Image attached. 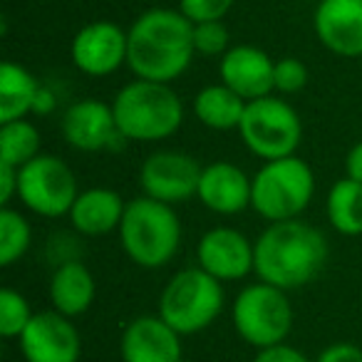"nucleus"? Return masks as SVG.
<instances>
[{
  "label": "nucleus",
  "mask_w": 362,
  "mask_h": 362,
  "mask_svg": "<svg viewBox=\"0 0 362 362\" xmlns=\"http://www.w3.org/2000/svg\"><path fill=\"white\" fill-rule=\"evenodd\" d=\"M233 330L256 350L283 345L293 330V305L288 291L271 283H251L236 296L231 308Z\"/></svg>",
  "instance_id": "7"
},
{
  "label": "nucleus",
  "mask_w": 362,
  "mask_h": 362,
  "mask_svg": "<svg viewBox=\"0 0 362 362\" xmlns=\"http://www.w3.org/2000/svg\"><path fill=\"white\" fill-rule=\"evenodd\" d=\"M325 216L340 236H362V184L347 176L335 181L325 197Z\"/></svg>",
  "instance_id": "23"
},
{
  "label": "nucleus",
  "mask_w": 362,
  "mask_h": 362,
  "mask_svg": "<svg viewBox=\"0 0 362 362\" xmlns=\"http://www.w3.org/2000/svg\"><path fill=\"white\" fill-rule=\"evenodd\" d=\"M238 134L253 156L276 161L296 156L303 141V122L291 102L281 95H268L248 102Z\"/></svg>",
  "instance_id": "8"
},
{
  "label": "nucleus",
  "mask_w": 362,
  "mask_h": 362,
  "mask_svg": "<svg viewBox=\"0 0 362 362\" xmlns=\"http://www.w3.org/2000/svg\"><path fill=\"white\" fill-rule=\"evenodd\" d=\"M317 42L337 57H362V0H320L313 13Z\"/></svg>",
  "instance_id": "15"
},
{
  "label": "nucleus",
  "mask_w": 362,
  "mask_h": 362,
  "mask_svg": "<svg viewBox=\"0 0 362 362\" xmlns=\"http://www.w3.org/2000/svg\"><path fill=\"white\" fill-rule=\"evenodd\" d=\"M80 197L75 171L55 154H40L18 174V199L28 211L42 218L67 216Z\"/></svg>",
  "instance_id": "9"
},
{
  "label": "nucleus",
  "mask_w": 362,
  "mask_h": 362,
  "mask_svg": "<svg viewBox=\"0 0 362 362\" xmlns=\"http://www.w3.org/2000/svg\"><path fill=\"white\" fill-rule=\"evenodd\" d=\"M199 268L221 283H233L253 273L256 243L231 226L209 228L197 246Z\"/></svg>",
  "instance_id": "14"
},
{
  "label": "nucleus",
  "mask_w": 362,
  "mask_h": 362,
  "mask_svg": "<svg viewBox=\"0 0 362 362\" xmlns=\"http://www.w3.org/2000/svg\"><path fill=\"white\" fill-rule=\"evenodd\" d=\"M223 303V283L194 266L169 278L159 296V315L184 337L211 327L221 315Z\"/></svg>",
  "instance_id": "6"
},
{
  "label": "nucleus",
  "mask_w": 362,
  "mask_h": 362,
  "mask_svg": "<svg viewBox=\"0 0 362 362\" xmlns=\"http://www.w3.org/2000/svg\"><path fill=\"white\" fill-rule=\"evenodd\" d=\"M47 296H50L52 310L62 313L67 317H80L85 315L92 308L97 298V281L92 276V271L85 263L77 258V261H67L55 266L50 278V288H47Z\"/></svg>",
  "instance_id": "20"
},
{
  "label": "nucleus",
  "mask_w": 362,
  "mask_h": 362,
  "mask_svg": "<svg viewBox=\"0 0 362 362\" xmlns=\"http://www.w3.org/2000/svg\"><path fill=\"white\" fill-rule=\"evenodd\" d=\"M181 362H192V360H181Z\"/></svg>",
  "instance_id": "35"
},
{
  "label": "nucleus",
  "mask_w": 362,
  "mask_h": 362,
  "mask_svg": "<svg viewBox=\"0 0 362 362\" xmlns=\"http://www.w3.org/2000/svg\"><path fill=\"white\" fill-rule=\"evenodd\" d=\"M112 110L127 141H164L184 124V102L164 82H127L112 100Z\"/></svg>",
  "instance_id": "3"
},
{
  "label": "nucleus",
  "mask_w": 362,
  "mask_h": 362,
  "mask_svg": "<svg viewBox=\"0 0 362 362\" xmlns=\"http://www.w3.org/2000/svg\"><path fill=\"white\" fill-rule=\"evenodd\" d=\"M313 362H362V350L355 342H332Z\"/></svg>",
  "instance_id": "30"
},
{
  "label": "nucleus",
  "mask_w": 362,
  "mask_h": 362,
  "mask_svg": "<svg viewBox=\"0 0 362 362\" xmlns=\"http://www.w3.org/2000/svg\"><path fill=\"white\" fill-rule=\"evenodd\" d=\"M204 166L187 151L159 149L144 159L139 169V184L144 197L169 206H179L197 197Z\"/></svg>",
  "instance_id": "10"
},
{
  "label": "nucleus",
  "mask_w": 362,
  "mask_h": 362,
  "mask_svg": "<svg viewBox=\"0 0 362 362\" xmlns=\"http://www.w3.org/2000/svg\"><path fill=\"white\" fill-rule=\"evenodd\" d=\"M33 246V226L21 211L11 206L0 209V266L11 268Z\"/></svg>",
  "instance_id": "25"
},
{
  "label": "nucleus",
  "mask_w": 362,
  "mask_h": 362,
  "mask_svg": "<svg viewBox=\"0 0 362 362\" xmlns=\"http://www.w3.org/2000/svg\"><path fill=\"white\" fill-rule=\"evenodd\" d=\"M253 362H313L308 360L305 355H303L298 347L288 345V342H283V345H276V347H266V350H258L256 357H253Z\"/></svg>",
  "instance_id": "31"
},
{
  "label": "nucleus",
  "mask_w": 362,
  "mask_h": 362,
  "mask_svg": "<svg viewBox=\"0 0 362 362\" xmlns=\"http://www.w3.org/2000/svg\"><path fill=\"white\" fill-rule=\"evenodd\" d=\"M273 67L276 60L256 45H231V50L218 62V75L226 87H231L246 102L273 95Z\"/></svg>",
  "instance_id": "18"
},
{
  "label": "nucleus",
  "mask_w": 362,
  "mask_h": 362,
  "mask_svg": "<svg viewBox=\"0 0 362 362\" xmlns=\"http://www.w3.org/2000/svg\"><path fill=\"white\" fill-rule=\"evenodd\" d=\"M345 176L352 181H357V184H362V139L357 141V144L350 146V151H347L345 156Z\"/></svg>",
  "instance_id": "33"
},
{
  "label": "nucleus",
  "mask_w": 362,
  "mask_h": 362,
  "mask_svg": "<svg viewBox=\"0 0 362 362\" xmlns=\"http://www.w3.org/2000/svg\"><path fill=\"white\" fill-rule=\"evenodd\" d=\"M124 209L127 202L115 189L92 187L80 192V197L75 199L67 218H70V226L77 236L97 238V236H107L112 231H119Z\"/></svg>",
  "instance_id": "19"
},
{
  "label": "nucleus",
  "mask_w": 362,
  "mask_h": 362,
  "mask_svg": "<svg viewBox=\"0 0 362 362\" xmlns=\"http://www.w3.org/2000/svg\"><path fill=\"white\" fill-rule=\"evenodd\" d=\"M18 342L25 362H80L82 355L80 330L57 310L35 313Z\"/></svg>",
  "instance_id": "13"
},
{
  "label": "nucleus",
  "mask_w": 362,
  "mask_h": 362,
  "mask_svg": "<svg viewBox=\"0 0 362 362\" xmlns=\"http://www.w3.org/2000/svg\"><path fill=\"white\" fill-rule=\"evenodd\" d=\"M246 105L248 102L243 97H238L231 87L218 82V85H209L197 92V97H194V115H197V119L206 129L231 132L241 127Z\"/></svg>",
  "instance_id": "22"
},
{
  "label": "nucleus",
  "mask_w": 362,
  "mask_h": 362,
  "mask_svg": "<svg viewBox=\"0 0 362 362\" xmlns=\"http://www.w3.org/2000/svg\"><path fill=\"white\" fill-rule=\"evenodd\" d=\"M33 308L28 298L16 288H3L0 291V335L6 340H16L25 332L33 320Z\"/></svg>",
  "instance_id": "26"
},
{
  "label": "nucleus",
  "mask_w": 362,
  "mask_h": 362,
  "mask_svg": "<svg viewBox=\"0 0 362 362\" xmlns=\"http://www.w3.org/2000/svg\"><path fill=\"white\" fill-rule=\"evenodd\" d=\"M42 82L28 67L6 60L0 65V124L16 119H28L35 107Z\"/></svg>",
  "instance_id": "21"
},
{
  "label": "nucleus",
  "mask_w": 362,
  "mask_h": 362,
  "mask_svg": "<svg viewBox=\"0 0 362 362\" xmlns=\"http://www.w3.org/2000/svg\"><path fill=\"white\" fill-rule=\"evenodd\" d=\"M127 67L136 80L171 85L192 67L194 23L171 8H151L141 13L127 30Z\"/></svg>",
  "instance_id": "1"
},
{
  "label": "nucleus",
  "mask_w": 362,
  "mask_h": 362,
  "mask_svg": "<svg viewBox=\"0 0 362 362\" xmlns=\"http://www.w3.org/2000/svg\"><path fill=\"white\" fill-rule=\"evenodd\" d=\"M253 179L231 161H211L204 166L197 199L218 216H236L251 209Z\"/></svg>",
  "instance_id": "17"
},
{
  "label": "nucleus",
  "mask_w": 362,
  "mask_h": 362,
  "mask_svg": "<svg viewBox=\"0 0 362 362\" xmlns=\"http://www.w3.org/2000/svg\"><path fill=\"white\" fill-rule=\"evenodd\" d=\"M233 3L236 0H179L176 11H181V16L189 18L194 25H199V23L223 21L233 8Z\"/></svg>",
  "instance_id": "29"
},
{
  "label": "nucleus",
  "mask_w": 362,
  "mask_h": 362,
  "mask_svg": "<svg viewBox=\"0 0 362 362\" xmlns=\"http://www.w3.org/2000/svg\"><path fill=\"white\" fill-rule=\"evenodd\" d=\"M253 243H256L253 273L258 281L271 283L281 291H296L315 281L330 253L325 236L300 218L268 223L266 231Z\"/></svg>",
  "instance_id": "2"
},
{
  "label": "nucleus",
  "mask_w": 362,
  "mask_h": 362,
  "mask_svg": "<svg viewBox=\"0 0 362 362\" xmlns=\"http://www.w3.org/2000/svg\"><path fill=\"white\" fill-rule=\"evenodd\" d=\"M181 221L174 206L149 197L127 202L119 223V243L134 266L156 271L174 261L181 246Z\"/></svg>",
  "instance_id": "4"
},
{
  "label": "nucleus",
  "mask_w": 362,
  "mask_h": 362,
  "mask_svg": "<svg viewBox=\"0 0 362 362\" xmlns=\"http://www.w3.org/2000/svg\"><path fill=\"white\" fill-rule=\"evenodd\" d=\"M310 82V72L308 65L300 57H281L276 60L273 67V92H278L281 97L298 95L303 92Z\"/></svg>",
  "instance_id": "27"
},
{
  "label": "nucleus",
  "mask_w": 362,
  "mask_h": 362,
  "mask_svg": "<svg viewBox=\"0 0 362 362\" xmlns=\"http://www.w3.org/2000/svg\"><path fill=\"white\" fill-rule=\"evenodd\" d=\"M129 37L112 21H92L75 33L70 42V60L87 77H110L127 65Z\"/></svg>",
  "instance_id": "11"
},
{
  "label": "nucleus",
  "mask_w": 362,
  "mask_h": 362,
  "mask_svg": "<svg viewBox=\"0 0 362 362\" xmlns=\"http://www.w3.org/2000/svg\"><path fill=\"white\" fill-rule=\"evenodd\" d=\"M55 107H57V95L47 85H42L40 92H37V100H35V107H33V115L47 117V115H52V112H55Z\"/></svg>",
  "instance_id": "34"
},
{
  "label": "nucleus",
  "mask_w": 362,
  "mask_h": 362,
  "mask_svg": "<svg viewBox=\"0 0 362 362\" xmlns=\"http://www.w3.org/2000/svg\"><path fill=\"white\" fill-rule=\"evenodd\" d=\"M194 47L197 55L204 57H223L231 50V35L223 21L216 23H199L194 25Z\"/></svg>",
  "instance_id": "28"
},
{
  "label": "nucleus",
  "mask_w": 362,
  "mask_h": 362,
  "mask_svg": "<svg viewBox=\"0 0 362 362\" xmlns=\"http://www.w3.org/2000/svg\"><path fill=\"white\" fill-rule=\"evenodd\" d=\"M181 335L156 313L127 322L119 340L122 362H181Z\"/></svg>",
  "instance_id": "16"
},
{
  "label": "nucleus",
  "mask_w": 362,
  "mask_h": 362,
  "mask_svg": "<svg viewBox=\"0 0 362 362\" xmlns=\"http://www.w3.org/2000/svg\"><path fill=\"white\" fill-rule=\"evenodd\" d=\"M18 174L21 169L8 164H0V204L11 206V202L18 197Z\"/></svg>",
  "instance_id": "32"
},
{
  "label": "nucleus",
  "mask_w": 362,
  "mask_h": 362,
  "mask_svg": "<svg viewBox=\"0 0 362 362\" xmlns=\"http://www.w3.org/2000/svg\"><path fill=\"white\" fill-rule=\"evenodd\" d=\"M60 129L72 149L87 151V154L117 149L122 146V141H127L117 127L112 105H105L95 97L72 102L62 115Z\"/></svg>",
  "instance_id": "12"
},
{
  "label": "nucleus",
  "mask_w": 362,
  "mask_h": 362,
  "mask_svg": "<svg viewBox=\"0 0 362 362\" xmlns=\"http://www.w3.org/2000/svg\"><path fill=\"white\" fill-rule=\"evenodd\" d=\"M42 134L30 119H16L0 124V164L23 169L28 161L40 156Z\"/></svg>",
  "instance_id": "24"
},
{
  "label": "nucleus",
  "mask_w": 362,
  "mask_h": 362,
  "mask_svg": "<svg viewBox=\"0 0 362 362\" xmlns=\"http://www.w3.org/2000/svg\"><path fill=\"white\" fill-rule=\"evenodd\" d=\"M251 179V209L268 223L300 218L315 197V174L298 154L263 161Z\"/></svg>",
  "instance_id": "5"
}]
</instances>
